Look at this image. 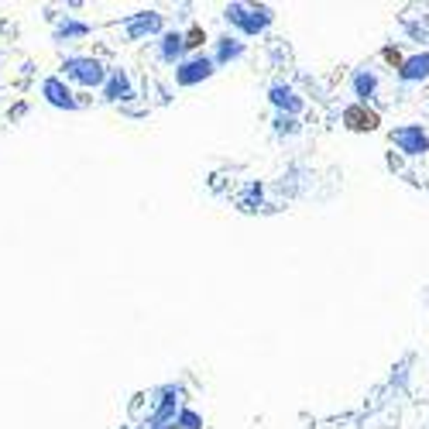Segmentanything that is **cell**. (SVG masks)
<instances>
[{
  "mask_svg": "<svg viewBox=\"0 0 429 429\" xmlns=\"http://www.w3.org/2000/svg\"><path fill=\"white\" fill-rule=\"evenodd\" d=\"M347 120H350L354 127H367V131H371V127L378 124V117H374L371 110L364 113V110H357V107H354V110H347Z\"/></svg>",
  "mask_w": 429,
  "mask_h": 429,
  "instance_id": "cell-1",
  "label": "cell"
},
{
  "mask_svg": "<svg viewBox=\"0 0 429 429\" xmlns=\"http://www.w3.org/2000/svg\"><path fill=\"white\" fill-rule=\"evenodd\" d=\"M385 59H388V62H395V66H399V62H402V55H399V52H392V48H388V52H385Z\"/></svg>",
  "mask_w": 429,
  "mask_h": 429,
  "instance_id": "cell-2",
  "label": "cell"
}]
</instances>
